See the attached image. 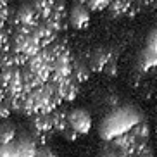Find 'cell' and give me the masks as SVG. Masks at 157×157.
I'll return each instance as SVG.
<instances>
[{
  "label": "cell",
  "mask_w": 157,
  "mask_h": 157,
  "mask_svg": "<svg viewBox=\"0 0 157 157\" xmlns=\"http://www.w3.org/2000/svg\"><path fill=\"white\" fill-rule=\"evenodd\" d=\"M67 126L78 131L79 135H86L92 128V117L83 109H74L67 114Z\"/></svg>",
  "instance_id": "6da1fadb"
},
{
  "label": "cell",
  "mask_w": 157,
  "mask_h": 157,
  "mask_svg": "<svg viewBox=\"0 0 157 157\" xmlns=\"http://www.w3.org/2000/svg\"><path fill=\"white\" fill-rule=\"evenodd\" d=\"M69 26L74 29H85L90 24V9L85 4H74L67 12Z\"/></svg>",
  "instance_id": "7a4b0ae2"
},
{
  "label": "cell",
  "mask_w": 157,
  "mask_h": 157,
  "mask_svg": "<svg viewBox=\"0 0 157 157\" xmlns=\"http://www.w3.org/2000/svg\"><path fill=\"white\" fill-rule=\"evenodd\" d=\"M7 23H9L10 26H14V24L19 23V24H26V26L33 28V26L38 23V17H36V14H35V10H33L31 4H24L12 14V17H10Z\"/></svg>",
  "instance_id": "3957f363"
},
{
  "label": "cell",
  "mask_w": 157,
  "mask_h": 157,
  "mask_svg": "<svg viewBox=\"0 0 157 157\" xmlns=\"http://www.w3.org/2000/svg\"><path fill=\"white\" fill-rule=\"evenodd\" d=\"M111 57H116L114 54H112L111 50H105V48H97V50H93L90 56H88V67H90V71H97V73H100L102 67L105 66V62Z\"/></svg>",
  "instance_id": "277c9868"
},
{
  "label": "cell",
  "mask_w": 157,
  "mask_h": 157,
  "mask_svg": "<svg viewBox=\"0 0 157 157\" xmlns=\"http://www.w3.org/2000/svg\"><path fill=\"white\" fill-rule=\"evenodd\" d=\"M31 124L33 129L36 135H42V133H50L52 129V117H50V112H36L33 114V119H31Z\"/></svg>",
  "instance_id": "5b68a950"
},
{
  "label": "cell",
  "mask_w": 157,
  "mask_h": 157,
  "mask_svg": "<svg viewBox=\"0 0 157 157\" xmlns=\"http://www.w3.org/2000/svg\"><path fill=\"white\" fill-rule=\"evenodd\" d=\"M71 66H73V69H71V78H73L76 83H85V81H88L92 71H90V67H88V64L85 60L73 59Z\"/></svg>",
  "instance_id": "8992f818"
},
{
  "label": "cell",
  "mask_w": 157,
  "mask_h": 157,
  "mask_svg": "<svg viewBox=\"0 0 157 157\" xmlns=\"http://www.w3.org/2000/svg\"><path fill=\"white\" fill-rule=\"evenodd\" d=\"M16 143V148H17V157H35L38 148V143L31 138V136H21Z\"/></svg>",
  "instance_id": "52a82bcc"
},
{
  "label": "cell",
  "mask_w": 157,
  "mask_h": 157,
  "mask_svg": "<svg viewBox=\"0 0 157 157\" xmlns=\"http://www.w3.org/2000/svg\"><path fill=\"white\" fill-rule=\"evenodd\" d=\"M52 117V128L57 129V131H62V129L67 128V111L62 109V107H56L54 111L50 112Z\"/></svg>",
  "instance_id": "ba28073f"
},
{
  "label": "cell",
  "mask_w": 157,
  "mask_h": 157,
  "mask_svg": "<svg viewBox=\"0 0 157 157\" xmlns=\"http://www.w3.org/2000/svg\"><path fill=\"white\" fill-rule=\"evenodd\" d=\"M107 12L111 17H119L123 14H128V9H129V4L124 2V0H111L107 4Z\"/></svg>",
  "instance_id": "9c48e42d"
},
{
  "label": "cell",
  "mask_w": 157,
  "mask_h": 157,
  "mask_svg": "<svg viewBox=\"0 0 157 157\" xmlns=\"http://www.w3.org/2000/svg\"><path fill=\"white\" fill-rule=\"evenodd\" d=\"M16 140V128L10 123L0 124V143H10Z\"/></svg>",
  "instance_id": "30bf717a"
},
{
  "label": "cell",
  "mask_w": 157,
  "mask_h": 157,
  "mask_svg": "<svg viewBox=\"0 0 157 157\" xmlns=\"http://www.w3.org/2000/svg\"><path fill=\"white\" fill-rule=\"evenodd\" d=\"M131 135L136 138H148V135H150V129H148V124L147 123H143V121H136L131 128H129Z\"/></svg>",
  "instance_id": "8fae6325"
},
{
  "label": "cell",
  "mask_w": 157,
  "mask_h": 157,
  "mask_svg": "<svg viewBox=\"0 0 157 157\" xmlns=\"http://www.w3.org/2000/svg\"><path fill=\"white\" fill-rule=\"evenodd\" d=\"M0 157H17V148L16 143H0Z\"/></svg>",
  "instance_id": "7c38bea8"
},
{
  "label": "cell",
  "mask_w": 157,
  "mask_h": 157,
  "mask_svg": "<svg viewBox=\"0 0 157 157\" xmlns=\"http://www.w3.org/2000/svg\"><path fill=\"white\" fill-rule=\"evenodd\" d=\"M102 73L107 74V76H116L117 74V62H116V57H111V59L105 62V66L102 67Z\"/></svg>",
  "instance_id": "4fadbf2b"
},
{
  "label": "cell",
  "mask_w": 157,
  "mask_h": 157,
  "mask_svg": "<svg viewBox=\"0 0 157 157\" xmlns=\"http://www.w3.org/2000/svg\"><path fill=\"white\" fill-rule=\"evenodd\" d=\"M60 133H62V136H64L66 140H69V142H74V140L79 138V133H78V131H74L73 128H69V126H67L66 129H62Z\"/></svg>",
  "instance_id": "5bb4252c"
},
{
  "label": "cell",
  "mask_w": 157,
  "mask_h": 157,
  "mask_svg": "<svg viewBox=\"0 0 157 157\" xmlns=\"http://www.w3.org/2000/svg\"><path fill=\"white\" fill-rule=\"evenodd\" d=\"M35 157H56V154L52 152L50 148H47V147H38Z\"/></svg>",
  "instance_id": "9a60e30c"
},
{
  "label": "cell",
  "mask_w": 157,
  "mask_h": 157,
  "mask_svg": "<svg viewBox=\"0 0 157 157\" xmlns=\"http://www.w3.org/2000/svg\"><path fill=\"white\" fill-rule=\"evenodd\" d=\"M10 114H12V112H10L9 105L5 104V100H4V102H0V119H7Z\"/></svg>",
  "instance_id": "2e32d148"
},
{
  "label": "cell",
  "mask_w": 157,
  "mask_h": 157,
  "mask_svg": "<svg viewBox=\"0 0 157 157\" xmlns=\"http://www.w3.org/2000/svg\"><path fill=\"white\" fill-rule=\"evenodd\" d=\"M117 155V148L112 145V147H109L107 145L105 148H104V152H102V157H116Z\"/></svg>",
  "instance_id": "e0dca14e"
},
{
  "label": "cell",
  "mask_w": 157,
  "mask_h": 157,
  "mask_svg": "<svg viewBox=\"0 0 157 157\" xmlns=\"http://www.w3.org/2000/svg\"><path fill=\"white\" fill-rule=\"evenodd\" d=\"M64 2H67V0H64Z\"/></svg>",
  "instance_id": "ac0fdd59"
}]
</instances>
